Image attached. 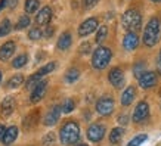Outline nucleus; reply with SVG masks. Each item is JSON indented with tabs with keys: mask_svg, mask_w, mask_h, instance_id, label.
<instances>
[{
	"mask_svg": "<svg viewBox=\"0 0 161 146\" xmlns=\"http://www.w3.org/2000/svg\"><path fill=\"white\" fill-rule=\"evenodd\" d=\"M161 39V21L160 18H151V19L148 21L147 27L143 30V44L147 46V47H154Z\"/></svg>",
	"mask_w": 161,
	"mask_h": 146,
	"instance_id": "f257e3e1",
	"label": "nucleus"
},
{
	"mask_svg": "<svg viewBox=\"0 0 161 146\" xmlns=\"http://www.w3.org/2000/svg\"><path fill=\"white\" fill-rule=\"evenodd\" d=\"M59 139L64 146H73L80 140V127L75 121L65 122L59 132Z\"/></svg>",
	"mask_w": 161,
	"mask_h": 146,
	"instance_id": "f03ea898",
	"label": "nucleus"
},
{
	"mask_svg": "<svg viewBox=\"0 0 161 146\" xmlns=\"http://www.w3.org/2000/svg\"><path fill=\"white\" fill-rule=\"evenodd\" d=\"M121 25L130 33H137L142 28V15L136 9H127L121 16Z\"/></svg>",
	"mask_w": 161,
	"mask_h": 146,
	"instance_id": "7ed1b4c3",
	"label": "nucleus"
},
{
	"mask_svg": "<svg viewBox=\"0 0 161 146\" xmlns=\"http://www.w3.org/2000/svg\"><path fill=\"white\" fill-rule=\"evenodd\" d=\"M112 52L111 49L105 46H99L92 55V67L95 69H103L108 67V63L111 62Z\"/></svg>",
	"mask_w": 161,
	"mask_h": 146,
	"instance_id": "20e7f679",
	"label": "nucleus"
},
{
	"mask_svg": "<svg viewBox=\"0 0 161 146\" xmlns=\"http://www.w3.org/2000/svg\"><path fill=\"white\" fill-rule=\"evenodd\" d=\"M96 111L98 114H101L102 117H108L114 112V99L109 96H103L101 97L98 102H96Z\"/></svg>",
	"mask_w": 161,
	"mask_h": 146,
	"instance_id": "39448f33",
	"label": "nucleus"
},
{
	"mask_svg": "<svg viewBox=\"0 0 161 146\" xmlns=\"http://www.w3.org/2000/svg\"><path fill=\"white\" fill-rule=\"evenodd\" d=\"M105 136V126L103 124H92V126L87 128V139L93 143H98L101 142Z\"/></svg>",
	"mask_w": 161,
	"mask_h": 146,
	"instance_id": "423d86ee",
	"label": "nucleus"
},
{
	"mask_svg": "<svg viewBox=\"0 0 161 146\" xmlns=\"http://www.w3.org/2000/svg\"><path fill=\"white\" fill-rule=\"evenodd\" d=\"M98 19L96 18H87L86 21H83L80 27H78V35L80 37H86V35L92 34L93 31H96L98 28Z\"/></svg>",
	"mask_w": 161,
	"mask_h": 146,
	"instance_id": "0eeeda50",
	"label": "nucleus"
},
{
	"mask_svg": "<svg viewBox=\"0 0 161 146\" xmlns=\"http://www.w3.org/2000/svg\"><path fill=\"white\" fill-rule=\"evenodd\" d=\"M46 89H47V81H46V80H40L39 83L34 86V89L31 90L30 100L33 103L40 102V100L44 97V95H46Z\"/></svg>",
	"mask_w": 161,
	"mask_h": 146,
	"instance_id": "6e6552de",
	"label": "nucleus"
},
{
	"mask_svg": "<svg viewBox=\"0 0 161 146\" xmlns=\"http://www.w3.org/2000/svg\"><path fill=\"white\" fill-rule=\"evenodd\" d=\"M148 117H149V105L147 102H139L136 105V108H135L132 120L135 122H142L145 121Z\"/></svg>",
	"mask_w": 161,
	"mask_h": 146,
	"instance_id": "1a4fd4ad",
	"label": "nucleus"
},
{
	"mask_svg": "<svg viewBox=\"0 0 161 146\" xmlns=\"http://www.w3.org/2000/svg\"><path fill=\"white\" fill-rule=\"evenodd\" d=\"M108 80H109V83L114 86L115 89H121L123 84H124V73H123L120 68H112L108 74Z\"/></svg>",
	"mask_w": 161,
	"mask_h": 146,
	"instance_id": "9d476101",
	"label": "nucleus"
},
{
	"mask_svg": "<svg viewBox=\"0 0 161 146\" xmlns=\"http://www.w3.org/2000/svg\"><path fill=\"white\" fill-rule=\"evenodd\" d=\"M137 80L142 89H151L157 84V74L154 71H145Z\"/></svg>",
	"mask_w": 161,
	"mask_h": 146,
	"instance_id": "9b49d317",
	"label": "nucleus"
},
{
	"mask_svg": "<svg viewBox=\"0 0 161 146\" xmlns=\"http://www.w3.org/2000/svg\"><path fill=\"white\" fill-rule=\"evenodd\" d=\"M61 111H62V108L59 106V105H55V106L46 114V117H44V120H43L44 126H47V127L55 126V124L58 122L59 117H61Z\"/></svg>",
	"mask_w": 161,
	"mask_h": 146,
	"instance_id": "f8f14e48",
	"label": "nucleus"
},
{
	"mask_svg": "<svg viewBox=\"0 0 161 146\" xmlns=\"http://www.w3.org/2000/svg\"><path fill=\"white\" fill-rule=\"evenodd\" d=\"M139 46V37H137L136 33H127L123 39V47L126 49L127 52H132Z\"/></svg>",
	"mask_w": 161,
	"mask_h": 146,
	"instance_id": "ddd939ff",
	"label": "nucleus"
},
{
	"mask_svg": "<svg viewBox=\"0 0 161 146\" xmlns=\"http://www.w3.org/2000/svg\"><path fill=\"white\" fill-rule=\"evenodd\" d=\"M52 19V9H50L49 6H44L42 10L37 12L36 15V22L39 25H47Z\"/></svg>",
	"mask_w": 161,
	"mask_h": 146,
	"instance_id": "4468645a",
	"label": "nucleus"
},
{
	"mask_svg": "<svg viewBox=\"0 0 161 146\" xmlns=\"http://www.w3.org/2000/svg\"><path fill=\"white\" fill-rule=\"evenodd\" d=\"M15 109V99L12 96H8L2 100V105H0V112L3 117H9L10 114L14 112Z\"/></svg>",
	"mask_w": 161,
	"mask_h": 146,
	"instance_id": "2eb2a0df",
	"label": "nucleus"
},
{
	"mask_svg": "<svg viewBox=\"0 0 161 146\" xmlns=\"http://www.w3.org/2000/svg\"><path fill=\"white\" fill-rule=\"evenodd\" d=\"M16 44L14 41H6L2 47H0V61H8V59L14 55Z\"/></svg>",
	"mask_w": 161,
	"mask_h": 146,
	"instance_id": "dca6fc26",
	"label": "nucleus"
},
{
	"mask_svg": "<svg viewBox=\"0 0 161 146\" xmlns=\"http://www.w3.org/2000/svg\"><path fill=\"white\" fill-rule=\"evenodd\" d=\"M136 96V89L133 87V86H129V87L123 92L121 95V105L123 106H129V105H132L133 99Z\"/></svg>",
	"mask_w": 161,
	"mask_h": 146,
	"instance_id": "f3484780",
	"label": "nucleus"
},
{
	"mask_svg": "<svg viewBox=\"0 0 161 146\" xmlns=\"http://www.w3.org/2000/svg\"><path fill=\"white\" fill-rule=\"evenodd\" d=\"M18 137V127L16 126H10L6 128V133H5V137H3V143L9 146L10 143H14Z\"/></svg>",
	"mask_w": 161,
	"mask_h": 146,
	"instance_id": "a211bd4d",
	"label": "nucleus"
},
{
	"mask_svg": "<svg viewBox=\"0 0 161 146\" xmlns=\"http://www.w3.org/2000/svg\"><path fill=\"white\" fill-rule=\"evenodd\" d=\"M71 43H73V37H71L68 31H65L64 34H61V37L58 40V49L59 50H68Z\"/></svg>",
	"mask_w": 161,
	"mask_h": 146,
	"instance_id": "6ab92c4d",
	"label": "nucleus"
},
{
	"mask_svg": "<svg viewBox=\"0 0 161 146\" xmlns=\"http://www.w3.org/2000/svg\"><path fill=\"white\" fill-rule=\"evenodd\" d=\"M123 134H124V130H123L121 127L112 128L111 134H109V142H111V145H117L118 142L123 139Z\"/></svg>",
	"mask_w": 161,
	"mask_h": 146,
	"instance_id": "aec40b11",
	"label": "nucleus"
},
{
	"mask_svg": "<svg viewBox=\"0 0 161 146\" xmlns=\"http://www.w3.org/2000/svg\"><path fill=\"white\" fill-rule=\"evenodd\" d=\"M78 77H80V71L77 68H69L67 71V74H65V81L67 83H75Z\"/></svg>",
	"mask_w": 161,
	"mask_h": 146,
	"instance_id": "412c9836",
	"label": "nucleus"
},
{
	"mask_svg": "<svg viewBox=\"0 0 161 146\" xmlns=\"http://www.w3.org/2000/svg\"><path fill=\"white\" fill-rule=\"evenodd\" d=\"M10 30H12V24H10V21L8 18H5V19L0 22V37L8 35L10 33Z\"/></svg>",
	"mask_w": 161,
	"mask_h": 146,
	"instance_id": "4be33fe9",
	"label": "nucleus"
},
{
	"mask_svg": "<svg viewBox=\"0 0 161 146\" xmlns=\"http://www.w3.org/2000/svg\"><path fill=\"white\" fill-rule=\"evenodd\" d=\"M39 0H27L25 2V10H27V14H36L37 10H39Z\"/></svg>",
	"mask_w": 161,
	"mask_h": 146,
	"instance_id": "5701e85b",
	"label": "nucleus"
},
{
	"mask_svg": "<svg viewBox=\"0 0 161 146\" xmlns=\"http://www.w3.org/2000/svg\"><path fill=\"white\" fill-rule=\"evenodd\" d=\"M22 83H24V77H22L21 74H15L14 77H10L8 86H9L10 89H16V87H19Z\"/></svg>",
	"mask_w": 161,
	"mask_h": 146,
	"instance_id": "b1692460",
	"label": "nucleus"
},
{
	"mask_svg": "<svg viewBox=\"0 0 161 146\" xmlns=\"http://www.w3.org/2000/svg\"><path fill=\"white\" fill-rule=\"evenodd\" d=\"M107 35H108V27L102 25V27H99L98 28V33H96V39H95V41H96L98 44H101L103 40L107 39Z\"/></svg>",
	"mask_w": 161,
	"mask_h": 146,
	"instance_id": "393cba45",
	"label": "nucleus"
},
{
	"mask_svg": "<svg viewBox=\"0 0 161 146\" xmlns=\"http://www.w3.org/2000/svg\"><path fill=\"white\" fill-rule=\"evenodd\" d=\"M56 68V62H49L47 65H44V67H42V68L37 71V75L39 77H43V75H46V74H49V73H52L53 69Z\"/></svg>",
	"mask_w": 161,
	"mask_h": 146,
	"instance_id": "a878e982",
	"label": "nucleus"
},
{
	"mask_svg": "<svg viewBox=\"0 0 161 146\" xmlns=\"http://www.w3.org/2000/svg\"><path fill=\"white\" fill-rule=\"evenodd\" d=\"M61 108H62L64 114H69L71 111H74V108H75V102H74L73 99H67V100H64V103L61 105Z\"/></svg>",
	"mask_w": 161,
	"mask_h": 146,
	"instance_id": "bb28decb",
	"label": "nucleus"
},
{
	"mask_svg": "<svg viewBox=\"0 0 161 146\" xmlns=\"http://www.w3.org/2000/svg\"><path fill=\"white\" fill-rule=\"evenodd\" d=\"M145 140H148L147 134H137V136H135L132 140L129 142V145H127V146H141Z\"/></svg>",
	"mask_w": 161,
	"mask_h": 146,
	"instance_id": "cd10ccee",
	"label": "nucleus"
},
{
	"mask_svg": "<svg viewBox=\"0 0 161 146\" xmlns=\"http://www.w3.org/2000/svg\"><path fill=\"white\" fill-rule=\"evenodd\" d=\"M147 71V65L143 62H137V63H135V67H133V74H135V77L136 78H139L142 75V74Z\"/></svg>",
	"mask_w": 161,
	"mask_h": 146,
	"instance_id": "c85d7f7f",
	"label": "nucleus"
},
{
	"mask_svg": "<svg viewBox=\"0 0 161 146\" xmlns=\"http://www.w3.org/2000/svg\"><path fill=\"white\" fill-rule=\"evenodd\" d=\"M27 61H28V56H27V55H19L18 58L14 59L12 65H14V68H22L25 63H27Z\"/></svg>",
	"mask_w": 161,
	"mask_h": 146,
	"instance_id": "c756f323",
	"label": "nucleus"
},
{
	"mask_svg": "<svg viewBox=\"0 0 161 146\" xmlns=\"http://www.w3.org/2000/svg\"><path fill=\"white\" fill-rule=\"evenodd\" d=\"M42 35H43V33H42V30H40L39 27L31 28V30H30V33H28L30 40H40V39H42Z\"/></svg>",
	"mask_w": 161,
	"mask_h": 146,
	"instance_id": "7c9ffc66",
	"label": "nucleus"
},
{
	"mask_svg": "<svg viewBox=\"0 0 161 146\" xmlns=\"http://www.w3.org/2000/svg\"><path fill=\"white\" fill-rule=\"evenodd\" d=\"M28 25H30V18L25 16V15H22L19 18V21H18V24H16V30H24V28H27Z\"/></svg>",
	"mask_w": 161,
	"mask_h": 146,
	"instance_id": "2f4dec72",
	"label": "nucleus"
},
{
	"mask_svg": "<svg viewBox=\"0 0 161 146\" xmlns=\"http://www.w3.org/2000/svg\"><path fill=\"white\" fill-rule=\"evenodd\" d=\"M53 142H55V134H53L52 132L43 137V146H50V145H53Z\"/></svg>",
	"mask_w": 161,
	"mask_h": 146,
	"instance_id": "473e14b6",
	"label": "nucleus"
},
{
	"mask_svg": "<svg viewBox=\"0 0 161 146\" xmlns=\"http://www.w3.org/2000/svg\"><path fill=\"white\" fill-rule=\"evenodd\" d=\"M89 52H90V43H89V41L80 44V53H81V55H87Z\"/></svg>",
	"mask_w": 161,
	"mask_h": 146,
	"instance_id": "72a5a7b5",
	"label": "nucleus"
},
{
	"mask_svg": "<svg viewBox=\"0 0 161 146\" xmlns=\"http://www.w3.org/2000/svg\"><path fill=\"white\" fill-rule=\"evenodd\" d=\"M99 0H83V6H84V9H92L93 6L98 3Z\"/></svg>",
	"mask_w": 161,
	"mask_h": 146,
	"instance_id": "f704fd0d",
	"label": "nucleus"
},
{
	"mask_svg": "<svg viewBox=\"0 0 161 146\" xmlns=\"http://www.w3.org/2000/svg\"><path fill=\"white\" fill-rule=\"evenodd\" d=\"M157 73L161 75V50L158 53V59H157Z\"/></svg>",
	"mask_w": 161,
	"mask_h": 146,
	"instance_id": "c9c22d12",
	"label": "nucleus"
},
{
	"mask_svg": "<svg viewBox=\"0 0 161 146\" xmlns=\"http://www.w3.org/2000/svg\"><path fill=\"white\" fill-rule=\"evenodd\" d=\"M127 121H129L127 115H120V117H118V122H120V124H123V126H126Z\"/></svg>",
	"mask_w": 161,
	"mask_h": 146,
	"instance_id": "e433bc0d",
	"label": "nucleus"
},
{
	"mask_svg": "<svg viewBox=\"0 0 161 146\" xmlns=\"http://www.w3.org/2000/svg\"><path fill=\"white\" fill-rule=\"evenodd\" d=\"M5 133H6V127L3 124H0V142H3V137H5Z\"/></svg>",
	"mask_w": 161,
	"mask_h": 146,
	"instance_id": "4c0bfd02",
	"label": "nucleus"
},
{
	"mask_svg": "<svg viewBox=\"0 0 161 146\" xmlns=\"http://www.w3.org/2000/svg\"><path fill=\"white\" fill-rule=\"evenodd\" d=\"M16 5H18V0H8V6H9L10 9H14Z\"/></svg>",
	"mask_w": 161,
	"mask_h": 146,
	"instance_id": "58836bf2",
	"label": "nucleus"
},
{
	"mask_svg": "<svg viewBox=\"0 0 161 146\" xmlns=\"http://www.w3.org/2000/svg\"><path fill=\"white\" fill-rule=\"evenodd\" d=\"M52 33H53V28H47L46 30V37H52Z\"/></svg>",
	"mask_w": 161,
	"mask_h": 146,
	"instance_id": "ea45409f",
	"label": "nucleus"
},
{
	"mask_svg": "<svg viewBox=\"0 0 161 146\" xmlns=\"http://www.w3.org/2000/svg\"><path fill=\"white\" fill-rule=\"evenodd\" d=\"M6 2H8V0H0V10H2L6 6Z\"/></svg>",
	"mask_w": 161,
	"mask_h": 146,
	"instance_id": "a19ab883",
	"label": "nucleus"
},
{
	"mask_svg": "<svg viewBox=\"0 0 161 146\" xmlns=\"http://www.w3.org/2000/svg\"><path fill=\"white\" fill-rule=\"evenodd\" d=\"M151 2H154V3H161V0H151Z\"/></svg>",
	"mask_w": 161,
	"mask_h": 146,
	"instance_id": "79ce46f5",
	"label": "nucleus"
},
{
	"mask_svg": "<svg viewBox=\"0 0 161 146\" xmlns=\"http://www.w3.org/2000/svg\"><path fill=\"white\" fill-rule=\"evenodd\" d=\"M0 81H2V73H0Z\"/></svg>",
	"mask_w": 161,
	"mask_h": 146,
	"instance_id": "37998d69",
	"label": "nucleus"
},
{
	"mask_svg": "<svg viewBox=\"0 0 161 146\" xmlns=\"http://www.w3.org/2000/svg\"><path fill=\"white\" fill-rule=\"evenodd\" d=\"M78 146H87V145H78Z\"/></svg>",
	"mask_w": 161,
	"mask_h": 146,
	"instance_id": "c03bdc74",
	"label": "nucleus"
}]
</instances>
